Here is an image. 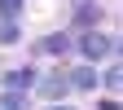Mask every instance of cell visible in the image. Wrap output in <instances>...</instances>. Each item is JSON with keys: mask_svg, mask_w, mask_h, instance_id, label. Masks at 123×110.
Segmentation results:
<instances>
[{"mask_svg": "<svg viewBox=\"0 0 123 110\" xmlns=\"http://www.w3.org/2000/svg\"><path fill=\"white\" fill-rule=\"evenodd\" d=\"M79 53H84L88 62H101V57H110V53H114V40H110V35H101V31H88V35L79 40Z\"/></svg>", "mask_w": 123, "mask_h": 110, "instance_id": "6da1fadb", "label": "cell"}, {"mask_svg": "<svg viewBox=\"0 0 123 110\" xmlns=\"http://www.w3.org/2000/svg\"><path fill=\"white\" fill-rule=\"evenodd\" d=\"M66 88H97V71H92V66H75L70 75H66Z\"/></svg>", "mask_w": 123, "mask_h": 110, "instance_id": "7a4b0ae2", "label": "cell"}, {"mask_svg": "<svg viewBox=\"0 0 123 110\" xmlns=\"http://www.w3.org/2000/svg\"><path fill=\"white\" fill-rule=\"evenodd\" d=\"M5 84H9V92H26L31 84H35V71H31V66H22V71H9V75H5Z\"/></svg>", "mask_w": 123, "mask_h": 110, "instance_id": "3957f363", "label": "cell"}, {"mask_svg": "<svg viewBox=\"0 0 123 110\" xmlns=\"http://www.w3.org/2000/svg\"><path fill=\"white\" fill-rule=\"evenodd\" d=\"M62 92H66V75H49V79H40V97H49V101H57Z\"/></svg>", "mask_w": 123, "mask_h": 110, "instance_id": "277c9868", "label": "cell"}, {"mask_svg": "<svg viewBox=\"0 0 123 110\" xmlns=\"http://www.w3.org/2000/svg\"><path fill=\"white\" fill-rule=\"evenodd\" d=\"M35 49H40V53H66V49H70V40H66V35H44Z\"/></svg>", "mask_w": 123, "mask_h": 110, "instance_id": "5b68a950", "label": "cell"}, {"mask_svg": "<svg viewBox=\"0 0 123 110\" xmlns=\"http://www.w3.org/2000/svg\"><path fill=\"white\" fill-rule=\"evenodd\" d=\"M75 18H79L84 26H92V22H97V18H101V9H97V5H92V0H79V13H75Z\"/></svg>", "mask_w": 123, "mask_h": 110, "instance_id": "8992f818", "label": "cell"}, {"mask_svg": "<svg viewBox=\"0 0 123 110\" xmlns=\"http://www.w3.org/2000/svg\"><path fill=\"white\" fill-rule=\"evenodd\" d=\"M0 110H26V97L22 92H5L0 97Z\"/></svg>", "mask_w": 123, "mask_h": 110, "instance_id": "52a82bcc", "label": "cell"}, {"mask_svg": "<svg viewBox=\"0 0 123 110\" xmlns=\"http://www.w3.org/2000/svg\"><path fill=\"white\" fill-rule=\"evenodd\" d=\"M0 13H5V18H18V13H22V0H0Z\"/></svg>", "mask_w": 123, "mask_h": 110, "instance_id": "ba28073f", "label": "cell"}, {"mask_svg": "<svg viewBox=\"0 0 123 110\" xmlns=\"http://www.w3.org/2000/svg\"><path fill=\"white\" fill-rule=\"evenodd\" d=\"M0 40H5V44H13V40H18V26H13V22H9V26H0Z\"/></svg>", "mask_w": 123, "mask_h": 110, "instance_id": "9c48e42d", "label": "cell"}, {"mask_svg": "<svg viewBox=\"0 0 123 110\" xmlns=\"http://www.w3.org/2000/svg\"><path fill=\"white\" fill-rule=\"evenodd\" d=\"M105 88H119V66H110V71H105V79H101Z\"/></svg>", "mask_w": 123, "mask_h": 110, "instance_id": "30bf717a", "label": "cell"}, {"mask_svg": "<svg viewBox=\"0 0 123 110\" xmlns=\"http://www.w3.org/2000/svg\"><path fill=\"white\" fill-rule=\"evenodd\" d=\"M49 110H70V106H49Z\"/></svg>", "mask_w": 123, "mask_h": 110, "instance_id": "8fae6325", "label": "cell"}]
</instances>
